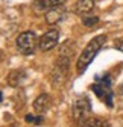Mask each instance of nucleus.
Returning <instances> with one entry per match:
<instances>
[{
	"label": "nucleus",
	"mask_w": 123,
	"mask_h": 127,
	"mask_svg": "<svg viewBox=\"0 0 123 127\" xmlns=\"http://www.w3.org/2000/svg\"><path fill=\"white\" fill-rule=\"evenodd\" d=\"M91 91L96 94V97L102 100L108 107L114 106V92H113V80L108 73L96 76L94 83L91 85Z\"/></svg>",
	"instance_id": "nucleus-2"
},
{
	"label": "nucleus",
	"mask_w": 123,
	"mask_h": 127,
	"mask_svg": "<svg viewBox=\"0 0 123 127\" xmlns=\"http://www.w3.org/2000/svg\"><path fill=\"white\" fill-rule=\"evenodd\" d=\"M117 92H119L120 95H123V83H122V85L119 86V89H117Z\"/></svg>",
	"instance_id": "nucleus-15"
},
{
	"label": "nucleus",
	"mask_w": 123,
	"mask_h": 127,
	"mask_svg": "<svg viewBox=\"0 0 123 127\" xmlns=\"http://www.w3.org/2000/svg\"><path fill=\"white\" fill-rule=\"evenodd\" d=\"M71 114H73V118H74V121L78 124H81L85 120H88L91 117V103H90V98L84 95V97H79L78 100H74L73 107H71Z\"/></svg>",
	"instance_id": "nucleus-5"
},
{
	"label": "nucleus",
	"mask_w": 123,
	"mask_h": 127,
	"mask_svg": "<svg viewBox=\"0 0 123 127\" xmlns=\"http://www.w3.org/2000/svg\"><path fill=\"white\" fill-rule=\"evenodd\" d=\"M34 110L37 114H46L47 110L50 109V106H52V98H50V95L49 94H40L38 97L34 100Z\"/></svg>",
	"instance_id": "nucleus-7"
},
{
	"label": "nucleus",
	"mask_w": 123,
	"mask_h": 127,
	"mask_svg": "<svg viewBox=\"0 0 123 127\" xmlns=\"http://www.w3.org/2000/svg\"><path fill=\"white\" fill-rule=\"evenodd\" d=\"M105 42H106V35H97V36H94L93 39L87 44V47L82 50V53L78 58V62H76V70H78V74H84L85 73V70L88 68L90 64L93 62V59L100 52V49L103 47Z\"/></svg>",
	"instance_id": "nucleus-1"
},
{
	"label": "nucleus",
	"mask_w": 123,
	"mask_h": 127,
	"mask_svg": "<svg viewBox=\"0 0 123 127\" xmlns=\"http://www.w3.org/2000/svg\"><path fill=\"white\" fill-rule=\"evenodd\" d=\"M64 3H65V0H35L34 8L38 12H47L49 9L55 8V6H61Z\"/></svg>",
	"instance_id": "nucleus-9"
},
{
	"label": "nucleus",
	"mask_w": 123,
	"mask_h": 127,
	"mask_svg": "<svg viewBox=\"0 0 123 127\" xmlns=\"http://www.w3.org/2000/svg\"><path fill=\"white\" fill-rule=\"evenodd\" d=\"M94 9V0H78L74 3V12L79 15H87Z\"/></svg>",
	"instance_id": "nucleus-10"
},
{
	"label": "nucleus",
	"mask_w": 123,
	"mask_h": 127,
	"mask_svg": "<svg viewBox=\"0 0 123 127\" xmlns=\"http://www.w3.org/2000/svg\"><path fill=\"white\" fill-rule=\"evenodd\" d=\"M99 23V17H84L82 18V24L87 27H93Z\"/></svg>",
	"instance_id": "nucleus-12"
},
{
	"label": "nucleus",
	"mask_w": 123,
	"mask_h": 127,
	"mask_svg": "<svg viewBox=\"0 0 123 127\" xmlns=\"http://www.w3.org/2000/svg\"><path fill=\"white\" fill-rule=\"evenodd\" d=\"M64 15H65V9H64L62 5L55 6V8H52V9H49L47 12H46V23L53 26V24H56V23H59L61 20H62Z\"/></svg>",
	"instance_id": "nucleus-8"
},
{
	"label": "nucleus",
	"mask_w": 123,
	"mask_h": 127,
	"mask_svg": "<svg viewBox=\"0 0 123 127\" xmlns=\"http://www.w3.org/2000/svg\"><path fill=\"white\" fill-rule=\"evenodd\" d=\"M68 65H70V56L59 55V58H58V61L55 64V68H53V71L50 74L53 86H59V85L64 83L65 76L68 73Z\"/></svg>",
	"instance_id": "nucleus-4"
},
{
	"label": "nucleus",
	"mask_w": 123,
	"mask_h": 127,
	"mask_svg": "<svg viewBox=\"0 0 123 127\" xmlns=\"http://www.w3.org/2000/svg\"><path fill=\"white\" fill-rule=\"evenodd\" d=\"M15 45H17V49L21 55L24 56H29L32 55L37 49V45H40V41H38V36L35 35V32H23L17 36L15 39Z\"/></svg>",
	"instance_id": "nucleus-3"
},
{
	"label": "nucleus",
	"mask_w": 123,
	"mask_h": 127,
	"mask_svg": "<svg viewBox=\"0 0 123 127\" xmlns=\"http://www.w3.org/2000/svg\"><path fill=\"white\" fill-rule=\"evenodd\" d=\"M58 39H59V32L56 29H49L40 38V49L43 52H49V50L55 49V45L58 44Z\"/></svg>",
	"instance_id": "nucleus-6"
},
{
	"label": "nucleus",
	"mask_w": 123,
	"mask_h": 127,
	"mask_svg": "<svg viewBox=\"0 0 123 127\" xmlns=\"http://www.w3.org/2000/svg\"><path fill=\"white\" fill-rule=\"evenodd\" d=\"M116 49H117L119 52H122V53H123V39H122V41H119V42L116 44Z\"/></svg>",
	"instance_id": "nucleus-14"
},
{
	"label": "nucleus",
	"mask_w": 123,
	"mask_h": 127,
	"mask_svg": "<svg viewBox=\"0 0 123 127\" xmlns=\"http://www.w3.org/2000/svg\"><path fill=\"white\" fill-rule=\"evenodd\" d=\"M79 127H110V123L102 118H96V117H90L88 120H85L84 123L79 124Z\"/></svg>",
	"instance_id": "nucleus-11"
},
{
	"label": "nucleus",
	"mask_w": 123,
	"mask_h": 127,
	"mask_svg": "<svg viewBox=\"0 0 123 127\" xmlns=\"http://www.w3.org/2000/svg\"><path fill=\"white\" fill-rule=\"evenodd\" d=\"M2 100H3V92L0 91V103H2Z\"/></svg>",
	"instance_id": "nucleus-16"
},
{
	"label": "nucleus",
	"mask_w": 123,
	"mask_h": 127,
	"mask_svg": "<svg viewBox=\"0 0 123 127\" xmlns=\"http://www.w3.org/2000/svg\"><path fill=\"white\" fill-rule=\"evenodd\" d=\"M24 120H26V123H29V124H37V126H38V124H41V123L44 121V118H43V117H35V115H30V114H29V115H26V117H24Z\"/></svg>",
	"instance_id": "nucleus-13"
}]
</instances>
